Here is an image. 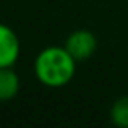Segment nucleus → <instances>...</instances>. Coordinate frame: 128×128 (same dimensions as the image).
<instances>
[{
	"instance_id": "nucleus-1",
	"label": "nucleus",
	"mask_w": 128,
	"mask_h": 128,
	"mask_svg": "<svg viewBox=\"0 0 128 128\" xmlns=\"http://www.w3.org/2000/svg\"><path fill=\"white\" fill-rule=\"evenodd\" d=\"M76 60L63 47H46L34 60V75L47 88H62L73 80Z\"/></svg>"
},
{
	"instance_id": "nucleus-2",
	"label": "nucleus",
	"mask_w": 128,
	"mask_h": 128,
	"mask_svg": "<svg viewBox=\"0 0 128 128\" xmlns=\"http://www.w3.org/2000/svg\"><path fill=\"white\" fill-rule=\"evenodd\" d=\"M65 49L72 54V57L76 62H83V60H88L89 57H92V54L96 52L97 39L91 31L78 29L66 38Z\"/></svg>"
},
{
	"instance_id": "nucleus-3",
	"label": "nucleus",
	"mask_w": 128,
	"mask_h": 128,
	"mask_svg": "<svg viewBox=\"0 0 128 128\" xmlns=\"http://www.w3.org/2000/svg\"><path fill=\"white\" fill-rule=\"evenodd\" d=\"M21 46L16 32L10 26L0 23V68L15 66L18 62Z\"/></svg>"
},
{
	"instance_id": "nucleus-4",
	"label": "nucleus",
	"mask_w": 128,
	"mask_h": 128,
	"mask_svg": "<svg viewBox=\"0 0 128 128\" xmlns=\"http://www.w3.org/2000/svg\"><path fill=\"white\" fill-rule=\"evenodd\" d=\"M20 86V76L16 75L13 66L0 68V102H6L16 97Z\"/></svg>"
},
{
	"instance_id": "nucleus-5",
	"label": "nucleus",
	"mask_w": 128,
	"mask_h": 128,
	"mask_svg": "<svg viewBox=\"0 0 128 128\" xmlns=\"http://www.w3.org/2000/svg\"><path fill=\"white\" fill-rule=\"evenodd\" d=\"M112 123L118 128H128V96L117 99L110 110Z\"/></svg>"
}]
</instances>
